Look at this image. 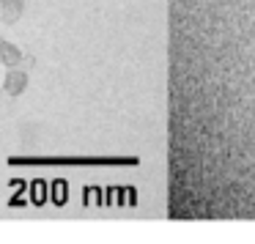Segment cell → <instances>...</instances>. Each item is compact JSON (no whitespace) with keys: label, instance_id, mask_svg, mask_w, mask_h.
<instances>
[{"label":"cell","instance_id":"cell-1","mask_svg":"<svg viewBox=\"0 0 255 244\" xmlns=\"http://www.w3.org/2000/svg\"><path fill=\"white\" fill-rule=\"evenodd\" d=\"M25 74H8V83H6V91L8 94H17L19 88H22V83H25Z\"/></svg>","mask_w":255,"mask_h":244}]
</instances>
